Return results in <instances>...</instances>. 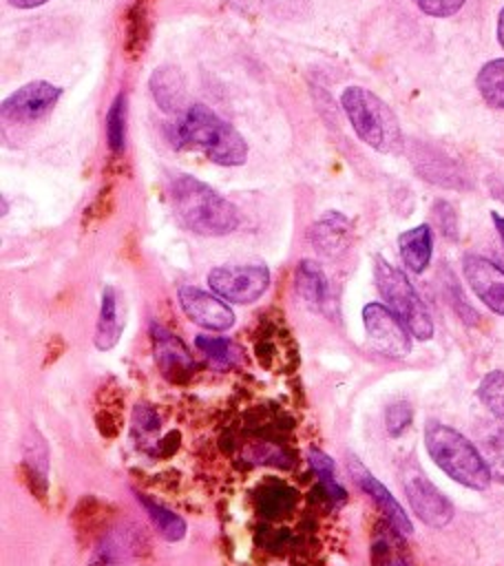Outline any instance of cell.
Segmentation results:
<instances>
[{
	"label": "cell",
	"mask_w": 504,
	"mask_h": 566,
	"mask_svg": "<svg viewBox=\"0 0 504 566\" xmlns=\"http://www.w3.org/2000/svg\"><path fill=\"white\" fill-rule=\"evenodd\" d=\"M424 447L435 467L453 482L473 491L489 489L493 478L480 449L458 429L429 420L424 424Z\"/></svg>",
	"instance_id": "cell-3"
},
{
	"label": "cell",
	"mask_w": 504,
	"mask_h": 566,
	"mask_svg": "<svg viewBox=\"0 0 504 566\" xmlns=\"http://www.w3.org/2000/svg\"><path fill=\"white\" fill-rule=\"evenodd\" d=\"M462 272L473 294L491 312L504 316V268L482 254H464Z\"/></svg>",
	"instance_id": "cell-10"
},
{
	"label": "cell",
	"mask_w": 504,
	"mask_h": 566,
	"mask_svg": "<svg viewBox=\"0 0 504 566\" xmlns=\"http://www.w3.org/2000/svg\"><path fill=\"white\" fill-rule=\"evenodd\" d=\"M208 285L221 298L248 305L259 301L270 287V270L263 263L217 265L208 272Z\"/></svg>",
	"instance_id": "cell-7"
},
{
	"label": "cell",
	"mask_w": 504,
	"mask_h": 566,
	"mask_svg": "<svg viewBox=\"0 0 504 566\" xmlns=\"http://www.w3.org/2000/svg\"><path fill=\"white\" fill-rule=\"evenodd\" d=\"M413 420V407L407 400H396L385 409V429L389 436H400Z\"/></svg>",
	"instance_id": "cell-28"
},
{
	"label": "cell",
	"mask_w": 504,
	"mask_h": 566,
	"mask_svg": "<svg viewBox=\"0 0 504 566\" xmlns=\"http://www.w3.org/2000/svg\"><path fill=\"white\" fill-rule=\"evenodd\" d=\"M294 290L298 298L314 312H323L329 301V283L316 261L303 259L294 272Z\"/></svg>",
	"instance_id": "cell-15"
},
{
	"label": "cell",
	"mask_w": 504,
	"mask_h": 566,
	"mask_svg": "<svg viewBox=\"0 0 504 566\" xmlns=\"http://www.w3.org/2000/svg\"><path fill=\"white\" fill-rule=\"evenodd\" d=\"M150 336H153V356L159 367V371L170 380V382H181L188 378L192 369V358L186 345L170 334L166 327L159 323L150 325Z\"/></svg>",
	"instance_id": "cell-13"
},
{
	"label": "cell",
	"mask_w": 504,
	"mask_h": 566,
	"mask_svg": "<svg viewBox=\"0 0 504 566\" xmlns=\"http://www.w3.org/2000/svg\"><path fill=\"white\" fill-rule=\"evenodd\" d=\"M177 301L183 314L199 327L210 332H225L234 325V312L219 296L203 292L192 285H181L177 292Z\"/></svg>",
	"instance_id": "cell-11"
},
{
	"label": "cell",
	"mask_w": 504,
	"mask_h": 566,
	"mask_svg": "<svg viewBox=\"0 0 504 566\" xmlns=\"http://www.w3.org/2000/svg\"><path fill=\"white\" fill-rule=\"evenodd\" d=\"M480 453L491 478L504 484V424H489L480 431Z\"/></svg>",
	"instance_id": "cell-23"
},
{
	"label": "cell",
	"mask_w": 504,
	"mask_h": 566,
	"mask_svg": "<svg viewBox=\"0 0 504 566\" xmlns=\"http://www.w3.org/2000/svg\"><path fill=\"white\" fill-rule=\"evenodd\" d=\"M398 250L402 256V263L413 274H422L431 261L433 254V232L429 223H420L416 228L405 230L398 237Z\"/></svg>",
	"instance_id": "cell-17"
},
{
	"label": "cell",
	"mask_w": 504,
	"mask_h": 566,
	"mask_svg": "<svg viewBox=\"0 0 504 566\" xmlns=\"http://www.w3.org/2000/svg\"><path fill=\"white\" fill-rule=\"evenodd\" d=\"M497 40H500V44L504 49V7L500 11V15H497Z\"/></svg>",
	"instance_id": "cell-34"
},
{
	"label": "cell",
	"mask_w": 504,
	"mask_h": 566,
	"mask_svg": "<svg viewBox=\"0 0 504 566\" xmlns=\"http://www.w3.org/2000/svg\"><path fill=\"white\" fill-rule=\"evenodd\" d=\"M168 199L181 226L195 234L225 237L239 226L237 208L192 175H175L168 184Z\"/></svg>",
	"instance_id": "cell-1"
},
{
	"label": "cell",
	"mask_w": 504,
	"mask_h": 566,
	"mask_svg": "<svg viewBox=\"0 0 504 566\" xmlns=\"http://www.w3.org/2000/svg\"><path fill=\"white\" fill-rule=\"evenodd\" d=\"M60 97H62V88L51 82L35 80V82L22 84L20 88H15L11 95L2 99V108H0L2 119L11 124H33L44 115H49Z\"/></svg>",
	"instance_id": "cell-9"
},
{
	"label": "cell",
	"mask_w": 504,
	"mask_h": 566,
	"mask_svg": "<svg viewBox=\"0 0 504 566\" xmlns=\"http://www.w3.org/2000/svg\"><path fill=\"white\" fill-rule=\"evenodd\" d=\"M349 469H351V478L354 482L360 486L363 493H367L374 504L378 506L380 515L402 535V537H409L413 533V524L409 520V515L405 513L402 504L391 495V491L378 480L374 478V473L354 455H349Z\"/></svg>",
	"instance_id": "cell-12"
},
{
	"label": "cell",
	"mask_w": 504,
	"mask_h": 566,
	"mask_svg": "<svg viewBox=\"0 0 504 566\" xmlns=\"http://www.w3.org/2000/svg\"><path fill=\"white\" fill-rule=\"evenodd\" d=\"M44 2L49 0H9V4L15 9H35V7H42Z\"/></svg>",
	"instance_id": "cell-32"
},
{
	"label": "cell",
	"mask_w": 504,
	"mask_h": 566,
	"mask_svg": "<svg viewBox=\"0 0 504 566\" xmlns=\"http://www.w3.org/2000/svg\"><path fill=\"white\" fill-rule=\"evenodd\" d=\"M307 458H309V467L318 480V486L332 500V504H345L347 491L343 489V484L336 478V467H334L332 458L325 455L318 447H309Z\"/></svg>",
	"instance_id": "cell-22"
},
{
	"label": "cell",
	"mask_w": 504,
	"mask_h": 566,
	"mask_svg": "<svg viewBox=\"0 0 504 566\" xmlns=\"http://www.w3.org/2000/svg\"><path fill=\"white\" fill-rule=\"evenodd\" d=\"M197 347L219 367H225V365H232L239 360V349L234 347L232 340L228 338H219V336H206V334H199L195 338Z\"/></svg>",
	"instance_id": "cell-27"
},
{
	"label": "cell",
	"mask_w": 504,
	"mask_h": 566,
	"mask_svg": "<svg viewBox=\"0 0 504 566\" xmlns=\"http://www.w3.org/2000/svg\"><path fill=\"white\" fill-rule=\"evenodd\" d=\"M122 336V321H119V301L117 292L106 285L102 292V303H99V314H97V325L93 334V343L97 349H113Z\"/></svg>",
	"instance_id": "cell-20"
},
{
	"label": "cell",
	"mask_w": 504,
	"mask_h": 566,
	"mask_svg": "<svg viewBox=\"0 0 504 566\" xmlns=\"http://www.w3.org/2000/svg\"><path fill=\"white\" fill-rule=\"evenodd\" d=\"M477 398L491 411V416L504 424V371L502 369H493L484 374V378L477 385Z\"/></svg>",
	"instance_id": "cell-26"
},
{
	"label": "cell",
	"mask_w": 504,
	"mask_h": 566,
	"mask_svg": "<svg viewBox=\"0 0 504 566\" xmlns=\"http://www.w3.org/2000/svg\"><path fill=\"white\" fill-rule=\"evenodd\" d=\"M491 219H493L495 230H497V234H500V239H502V243H504V217H502L500 212H491Z\"/></svg>",
	"instance_id": "cell-33"
},
{
	"label": "cell",
	"mask_w": 504,
	"mask_h": 566,
	"mask_svg": "<svg viewBox=\"0 0 504 566\" xmlns=\"http://www.w3.org/2000/svg\"><path fill=\"white\" fill-rule=\"evenodd\" d=\"M466 0H413V4L431 15V18H449V15H455L462 7H464Z\"/></svg>",
	"instance_id": "cell-30"
},
{
	"label": "cell",
	"mask_w": 504,
	"mask_h": 566,
	"mask_svg": "<svg viewBox=\"0 0 504 566\" xmlns=\"http://www.w3.org/2000/svg\"><path fill=\"white\" fill-rule=\"evenodd\" d=\"M349 239H351V223L338 210L325 212L309 228V241L321 256L343 254L349 245Z\"/></svg>",
	"instance_id": "cell-14"
},
{
	"label": "cell",
	"mask_w": 504,
	"mask_h": 566,
	"mask_svg": "<svg viewBox=\"0 0 504 566\" xmlns=\"http://www.w3.org/2000/svg\"><path fill=\"white\" fill-rule=\"evenodd\" d=\"M135 497L141 502V509L146 511V515L150 517V522L155 524V528L159 531L161 537H166L168 542H179L186 535V522L170 509H166L164 504H157L153 497L135 491Z\"/></svg>",
	"instance_id": "cell-21"
},
{
	"label": "cell",
	"mask_w": 504,
	"mask_h": 566,
	"mask_svg": "<svg viewBox=\"0 0 504 566\" xmlns=\"http://www.w3.org/2000/svg\"><path fill=\"white\" fill-rule=\"evenodd\" d=\"M475 86L489 106L504 111V57L486 62L477 71Z\"/></svg>",
	"instance_id": "cell-24"
},
{
	"label": "cell",
	"mask_w": 504,
	"mask_h": 566,
	"mask_svg": "<svg viewBox=\"0 0 504 566\" xmlns=\"http://www.w3.org/2000/svg\"><path fill=\"white\" fill-rule=\"evenodd\" d=\"M340 106L358 135L378 153H398L402 148V130L393 111L369 88L347 86L340 93Z\"/></svg>",
	"instance_id": "cell-4"
},
{
	"label": "cell",
	"mask_w": 504,
	"mask_h": 566,
	"mask_svg": "<svg viewBox=\"0 0 504 566\" xmlns=\"http://www.w3.org/2000/svg\"><path fill=\"white\" fill-rule=\"evenodd\" d=\"M126 119H128V95L122 91L115 95L106 113V144L113 155H119L126 146Z\"/></svg>",
	"instance_id": "cell-25"
},
{
	"label": "cell",
	"mask_w": 504,
	"mask_h": 566,
	"mask_svg": "<svg viewBox=\"0 0 504 566\" xmlns=\"http://www.w3.org/2000/svg\"><path fill=\"white\" fill-rule=\"evenodd\" d=\"M371 566H411L402 548V535L382 517L371 535Z\"/></svg>",
	"instance_id": "cell-18"
},
{
	"label": "cell",
	"mask_w": 504,
	"mask_h": 566,
	"mask_svg": "<svg viewBox=\"0 0 504 566\" xmlns=\"http://www.w3.org/2000/svg\"><path fill=\"white\" fill-rule=\"evenodd\" d=\"M155 104L166 113H179L183 106V77L175 66H159L148 80Z\"/></svg>",
	"instance_id": "cell-19"
},
{
	"label": "cell",
	"mask_w": 504,
	"mask_h": 566,
	"mask_svg": "<svg viewBox=\"0 0 504 566\" xmlns=\"http://www.w3.org/2000/svg\"><path fill=\"white\" fill-rule=\"evenodd\" d=\"M400 480L407 502L420 522L431 528H444L453 520L455 511L451 500L424 475L416 460L402 464Z\"/></svg>",
	"instance_id": "cell-6"
},
{
	"label": "cell",
	"mask_w": 504,
	"mask_h": 566,
	"mask_svg": "<svg viewBox=\"0 0 504 566\" xmlns=\"http://www.w3.org/2000/svg\"><path fill=\"white\" fill-rule=\"evenodd\" d=\"M46 469H49V447L35 431H29L24 440L22 475L29 484V491L42 502L46 497Z\"/></svg>",
	"instance_id": "cell-16"
},
{
	"label": "cell",
	"mask_w": 504,
	"mask_h": 566,
	"mask_svg": "<svg viewBox=\"0 0 504 566\" xmlns=\"http://www.w3.org/2000/svg\"><path fill=\"white\" fill-rule=\"evenodd\" d=\"M363 325L371 347L382 356L402 358L411 352V332L385 303H367Z\"/></svg>",
	"instance_id": "cell-8"
},
{
	"label": "cell",
	"mask_w": 504,
	"mask_h": 566,
	"mask_svg": "<svg viewBox=\"0 0 504 566\" xmlns=\"http://www.w3.org/2000/svg\"><path fill=\"white\" fill-rule=\"evenodd\" d=\"M374 281L385 298V305L405 323L411 336L418 340H429L433 336V318L409 279L396 265L382 256H376Z\"/></svg>",
	"instance_id": "cell-5"
},
{
	"label": "cell",
	"mask_w": 504,
	"mask_h": 566,
	"mask_svg": "<svg viewBox=\"0 0 504 566\" xmlns=\"http://www.w3.org/2000/svg\"><path fill=\"white\" fill-rule=\"evenodd\" d=\"M133 413H135V427L141 433H153V431L159 429V418L148 405H137Z\"/></svg>",
	"instance_id": "cell-31"
},
{
	"label": "cell",
	"mask_w": 504,
	"mask_h": 566,
	"mask_svg": "<svg viewBox=\"0 0 504 566\" xmlns=\"http://www.w3.org/2000/svg\"><path fill=\"white\" fill-rule=\"evenodd\" d=\"M175 135L181 144L199 148L219 166H241L248 159L243 135L206 104L186 106L175 124Z\"/></svg>",
	"instance_id": "cell-2"
},
{
	"label": "cell",
	"mask_w": 504,
	"mask_h": 566,
	"mask_svg": "<svg viewBox=\"0 0 504 566\" xmlns=\"http://www.w3.org/2000/svg\"><path fill=\"white\" fill-rule=\"evenodd\" d=\"M433 217H435V221H438L440 232H442L447 239L455 241V239H458V214H455L453 206H451L449 201H444V199H438V201L433 203Z\"/></svg>",
	"instance_id": "cell-29"
}]
</instances>
